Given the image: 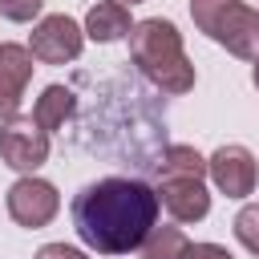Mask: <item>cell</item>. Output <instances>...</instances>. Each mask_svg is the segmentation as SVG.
I'll use <instances>...</instances> for the list:
<instances>
[{"label": "cell", "mask_w": 259, "mask_h": 259, "mask_svg": "<svg viewBox=\"0 0 259 259\" xmlns=\"http://www.w3.org/2000/svg\"><path fill=\"white\" fill-rule=\"evenodd\" d=\"M158 190L138 178H101L73 198V231L97 255H130L158 227Z\"/></svg>", "instance_id": "obj_1"}, {"label": "cell", "mask_w": 259, "mask_h": 259, "mask_svg": "<svg viewBox=\"0 0 259 259\" xmlns=\"http://www.w3.org/2000/svg\"><path fill=\"white\" fill-rule=\"evenodd\" d=\"M130 57L142 69V77L150 85H158L162 93L178 97V93L194 89V65L182 49V32L170 20H162V16L138 20L130 32Z\"/></svg>", "instance_id": "obj_2"}, {"label": "cell", "mask_w": 259, "mask_h": 259, "mask_svg": "<svg viewBox=\"0 0 259 259\" xmlns=\"http://www.w3.org/2000/svg\"><path fill=\"white\" fill-rule=\"evenodd\" d=\"M190 16L198 32L219 40L227 53L255 61L259 57V8L243 0H190Z\"/></svg>", "instance_id": "obj_3"}, {"label": "cell", "mask_w": 259, "mask_h": 259, "mask_svg": "<svg viewBox=\"0 0 259 259\" xmlns=\"http://www.w3.org/2000/svg\"><path fill=\"white\" fill-rule=\"evenodd\" d=\"M85 49V28L65 16V12H53L45 20H36L32 36H28V53L45 65H65V61H77Z\"/></svg>", "instance_id": "obj_4"}, {"label": "cell", "mask_w": 259, "mask_h": 259, "mask_svg": "<svg viewBox=\"0 0 259 259\" xmlns=\"http://www.w3.org/2000/svg\"><path fill=\"white\" fill-rule=\"evenodd\" d=\"M57 210H61V194H57L53 182L32 178V174H24V178L12 182V190H8V214L20 227L40 231V227H49L57 219Z\"/></svg>", "instance_id": "obj_5"}, {"label": "cell", "mask_w": 259, "mask_h": 259, "mask_svg": "<svg viewBox=\"0 0 259 259\" xmlns=\"http://www.w3.org/2000/svg\"><path fill=\"white\" fill-rule=\"evenodd\" d=\"M0 162L20 170V174H32L36 166L49 162V134L32 121V117H16L0 130Z\"/></svg>", "instance_id": "obj_6"}, {"label": "cell", "mask_w": 259, "mask_h": 259, "mask_svg": "<svg viewBox=\"0 0 259 259\" xmlns=\"http://www.w3.org/2000/svg\"><path fill=\"white\" fill-rule=\"evenodd\" d=\"M206 174L214 178V186L227 198H247L259 182V162L247 146H219L206 158Z\"/></svg>", "instance_id": "obj_7"}, {"label": "cell", "mask_w": 259, "mask_h": 259, "mask_svg": "<svg viewBox=\"0 0 259 259\" xmlns=\"http://www.w3.org/2000/svg\"><path fill=\"white\" fill-rule=\"evenodd\" d=\"M32 53L24 45H12L4 40L0 45V125L16 121L20 117V105H24V85L32 77Z\"/></svg>", "instance_id": "obj_8"}, {"label": "cell", "mask_w": 259, "mask_h": 259, "mask_svg": "<svg viewBox=\"0 0 259 259\" xmlns=\"http://www.w3.org/2000/svg\"><path fill=\"white\" fill-rule=\"evenodd\" d=\"M158 202L174 223H198L210 214V194L198 178H158Z\"/></svg>", "instance_id": "obj_9"}, {"label": "cell", "mask_w": 259, "mask_h": 259, "mask_svg": "<svg viewBox=\"0 0 259 259\" xmlns=\"http://www.w3.org/2000/svg\"><path fill=\"white\" fill-rule=\"evenodd\" d=\"M134 32V20H130V8L125 4H113V0H97L89 12H85V36L89 40H121Z\"/></svg>", "instance_id": "obj_10"}, {"label": "cell", "mask_w": 259, "mask_h": 259, "mask_svg": "<svg viewBox=\"0 0 259 259\" xmlns=\"http://www.w3.org/2000/svg\"><path fill=\"white\" fill-rule=\"evenodd\" d=\"M73 109H77L73 89H65V85H49V89L36 97V105H32V121H36L45 134H53V130H61V125L73 117Z\"/></svg>", "instance_id": "obj_11"}, {"label": "cell", "mask_w": 259, "mask_h": 259, "mask_svg": "<svg viewBox=\"0 0 259 259\" xmlns=\"http://www.w3.org/2000/svg\"><path fill=\"white\" fill-rule=\"evenodd\" d=\"M158 178H206V158L190 146H170L158 162Z\"/></svg>", "instance_id": "obj_12"}, {"label": "cell", "mask_w": 259, "mask_h": 259, "mask_svg": "<svg viewBox=\"0 0 259 259\" xmlns=\"http://www.w3.org/2000/svg\"><path fill=\"white\" fill-rule=\"evenodd\" d=\"M182 247H186L182 227H154V231L146 235V243L138 247V255H142V259H178Z\"/></svg>", "instance_id": "obj_13"}, {"label": "cell", "mask_w": 259, "mask_h": 259, "mask_svg": "<svg viewBox=\"0 0 259 259\" xmlns=\"http://www.w3.org/2000/svg\"><path fill=\"white\" fill-rule=\"evenodd\" d=\"M235 239H239L251 255H259V202H247V206L235 214Z\"/></svg>", "instance_id": "obj_14"}, {"label": "cell", "mask_w": 259, "mask_h": 259, "mask_svg": "<svg viewBox=\"0 0 259 259\" xmlns=\"http://www.w3.org/2000/svg\"><path fill=\"white\" fill-rule=\"evenodd\" d=\"M40 8H45V0H0V16L4 20H16V24L32 20Z\"/></svg>", "instance_id": "obj_15"}, {"label": "cell", "mask_w": 259, "mask_h": 259, "mask_svg": "<svg viewBox=\"0 0 259 259\" xmlns=\"http://www.w3.org/2000/svg\"><path fill=\"white\" fill-rule=\"evenodd\" d=\"M178 259H235V255L227 247H219V243H186Z\"/></svg>", "instance_id": "obj_16"}, {"label": "cell", "mask_w": 259, "mask_h": 259, "mask_svg": "<svg viewBox=\"0 0 259 259\" xmlns=\"http://www.w3.org/2000/svg\"><path fill=\"white\" fill-rule=\"evenodd\" d=\"M36 259H89V255L77 251V247H65V243H45L36 251Z\"/></svg>", "instance_id": "obj_17"}, {"label": "cell", "mask_w": 259, "mask_h": 259, "mask_svg": "<svg viewBox=\"0 0 259 259\" xmlns=\"http://www.w3.org/2000/svg\"><path fill=\"white\" fill-rule=\"evenodd\" d=\"M251 81H255V89H259V57H255V69H251Z\"/></svg>", "instance_id": "obj_18"}, {"label": "cell", "mask_w": 259, "mask_h": 259, "mask_svg": "<svg viewBox=\"0 0 259 259\" xmlns=\"http://www.w3.org/2000/svg\"><path fill=\"white\" fill-rule=\"evenodd\" d=\"M113 4H125V8H130V4H142V0H113Z\"/></svg>", "instance_id": "obj_19"}]
</instances>
